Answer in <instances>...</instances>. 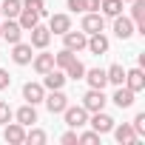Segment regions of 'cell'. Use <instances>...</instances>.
I'll list each match as a JSON object with an SVG mask.
<instances>
[{"label": "cell", "mask_w": 145, "mask_h": 145, "mask_svg": "<svg viewBox=\"0 0 145 145\" xmlns=\"http://www.w3.org/2000/svg\"><path fill=\"white\" fill-rule=\"evenodd\" d=\"M63 117H65V125H68V128H83V125H88V111H86L83 105H65Z\"/></svg>", "instance_id": "6da1fadb"}, {"label": "cell", "mask_w": 145, "mask_h": 145, "mask_svg": "<svg viewBox=\"0 0 145 145\" xmlns=\"http://www.w3.org/2000/svg\"><path fill=\"white\" fill-rule=\"evenodd\" d=\"M105 103H108V97L103 94V88H88V91H86V97H83V108H86L88 114L103 111V108H105Z\"/></svg>", "instance_id": "7a4b0ae2"}, {"label": "cell", "mask_w": 145, "mask_h": 145, "mask_svg": "<svg viewBox=\"0 0 145 145\" xmlns=\"http://www.w3.org/2000/svg\"><path fill=\"white\" fill-rule=\"evenodd\" d=\"M43 103H46V108H48L51 114H63L65 105H68V97L63 94V88H54V91H48V94L43 97Z\"/></svg>", "instance_id": "3957f363"}, {"label": "cell", "mask_w": 145, "mask_h": 145, "mask_svg": "<svg viewBox=\"0 0 145 145\" xmlns=\"http://www.w3.org/2000/svg\"><path fill=\"white\" fill-rule=\"evenodd\" d=\"M63 43H65V48H68V51H74V54H77V51H83V48H86V43H88V34H86L83 29H80V31L68 29V31L63 34Z\"/></svg>", "instance_id": "277c9868"}, {"label": "cell", "mask_w": 145, "mask_h": 145, "mask_svg": "<svg viewBox=\"0 0 145 145\" xmlns=\"http://www.w3.org/2000/svg\"><path fill=\"white\" fill-rule=\"evenodd\" d=\"M103 26H105V17H103L100 12H86V14H83L80 29H83L86 34H97V31H103Z\"/></svg>", "instance_id": "5b68a950"}, {"label": "cell", "mask_w": 145, "mask_h": 145, "mask_svg": "<svg viewBox=\"0 0 145 145\" xmlns=\"http://www.w3.org/2000/svg\"><path fill=\"white\" fill-rule=\"evenodd\" d=\"M0 37H3L6 43H20V37H23V29H20V23L17 20H9L6 17V23H0Z\"/></svg>", "instance_id": "8992f818"}, {"label": "cell", "mask_w": 145, "mask_h": 145, "mask_svg": "<svg viewBox=\"0 0 145 145\" xmlns=\"http://www.w3.org/2000/svg\"><path fill=\"white\" fill-rule=\"evenodd\" d=\"M88 125L103 137V134H108V131L114 128V117H111V114H105V111H94V117L88 120Z\"/></svg>", "instance_id": "52a82bcc"}, {"label": "cell", "mask_w": 145, "mask_h": 145, "mask_svg": "<svg viewBox=\"0 0 145 145\" xmlns=\"http://www.w3.org/2000/svg\"><path fill=\"white\" fill-rule=\"evenodd\" d=\"M111 131H114V137H117V142H120V145H137V131H134V125H131V122L114 125Z\"/></svg>", "instance_id": "ba28073f"}, {"label": "cell", "mask_w": 145, "mask_h": 145, "mask_svg": "<svg viewBox=\"0 0 145 145\" xmlns=\"http://www.w3.org/2000/svg\"><path fill=\"white\" fill-rule=\"evenodd\" d=\"M65 71L63 68H51V71H46L43 74V88H48V91H54V88H63L65 86Z\"/></svg>", "instance_id": "9c48e42d"}, {"label": "cell", "mask_w": 145, "mask_h": 145, "mask_svg": "<svg viewBox=\"0 0 145 145\" xmlns=\"http://www.w3.org/2000/svg\"><path fill=\"white\" fill-rule=\"evenodd\" d=\"M108 37L103 34V31H97V34H88V43H86V48L91 51V54H97V57H103L105 51H108Z\"/></svg>", "instance_id": "30bf717a"}, {"label": "cell", "mask_w": 145, "mask_h": 145, "mask_svg": "<svg viewBox=\"0 0 145 145\" xmlns=\"http://www.w3.org/2000/svg\"><path fill=\"white\" fill-rule=\"evenodd\" d=\"M31 57H34L31 43H14V48H12V60H14L17 65H29Z\"/></svg>", "instance_id": "8fae6325"}, {"label": "cell", "mask_w": 145, "mask_h": 145, "mask_svg": "<svg viewBox=\"0 0 145 145\" xmlns=\"http://www.w3.org/2000/svg\"><path fill=\"white\" fill-rule=\"evenodd\" d=\"M3 139H6V142H12V145H20V142H26V125H20V122H6Z\"/></svg>", "instance_id": "7c38bea8"}, {"label": "cell", "mask_w": 145, "mask_h": 145, "mask_svg": "<svg viewBox=\"0 0 145 145\" xmlns=\"http://www.w3.org/2000/svg\"><path fill=\"white\" fill-rule=\"evenodd\" d=\"M131 20L139 34H145V0H131Z\"/></svg>", "instance_id": "4fadbf2b"}, {"label": "cell", "mask_w": 145, "mask_h": 145, "mask_svg": "<svg viewBox=\"0 0 145 145\" xmlns=\"http://www.w3.org/2000/svg\"><path fill=\"white\" fill-rule=\"evenodd\" d=\"M134 31H137V29H134V20H131V17H122V14L114 17V34H117L120 40H128Z\"/></svg>", "instance_id": "5bb4252c"}, {"label": "cell", "mask_w": 145, "mask_h": 145, "mask_svg": "<svg viewBox=\"0 0 145 145\" xmlns=\"http://www.w3.org/2000/svg\"><path fill=\"white\" fill-rule=\"evenodd\" d=\"M48 43H51V31H48V26H40V23H37V26L31 29V48H40V51H43Z\"/></svg>", "instance_id": "9a60e30c"}, {"label": "cell", "mask_w": 145, "mask_h": 145, "mask_svg": "<svg viewBox=\"0 0 145 145\" xmlns=\"http://www.w3.org/2000/svg\"><path fill=\"white\" fill-rule=\"evenodd\" d=\"M43 97H46L43 83H26V86H23V100H26V103L37 105V103H43Z\"/></svg>", "instance_id": "2e32d148"}, {"label": "cell", "mask_w": 145, "mask_h": 145, "mask_svg": "<svg viewBox=\"0 0 145 145\" xmlns=\"http://www.w3.org/2000/svg\"><path fill=\"white\" fill-rule=\"evenodd\" d=\"M122 86H128L134 94H139L142 88H145V74H142V68H131V71H125V83Z\"/></svg>", "instance_id": "e0dca14e"}, {"label": "cell", "mask_w": 145, "mask_h": 145, "mask_svg": "<svg viewBox=\"0 0 145 145\" xmlns=\"http://www.w3.org/2000/svg\"><path fill=\"white\" fill-rule=\"evenodd\" d=\"M31 65H34L37 74L43 77L46 71H51V68H54V54H48V51L43 48V54H34V57H31Z\"/></svg>", "instance_id": "ac0fdd59"}, {"label": "cell", "mask_w": 145, "mask_h": 145, "mask_svg": "<svg viewBox=\"0 0 145 145\" xmlns=\"http://www.w3.org/2000/svg\"><path fill=\"white\" fill-rule=\"evenodd\" d=\"M134 97H137V94H134L128 86H117V91H114L111 100H114L117 108H131V105H134Z\"/></svg>", "instance_id": "d6986e66"}, {"label": "cell", "mask_w": 145, "mask_h": 145, "mask_svg": "<svg viewBox=\"0 0 145 145\" xmlns=\"http://www.w3.org/2000/svg\"><path fill=\"white\" fill-rule=\"evenodd\" d=\"M12 117H14L20 125H26V128H29V125H34V122H37V108H34L31 103H26V105H23V108H17Z\"/></svg>", "instance_id": "ffe728a7"}, {"label": "cell", "mask_w": 145, "mask_h": 145, "mask_svg": "<svg viewBox=\"0 0 145 145\" xmlns=\"http://www.w3.org/2000/svg\"><path fill=\"white\" fill-rule=\"evenodd\" d=\"M71 29V17L68 14H51V20H48V31L51 34H65Z\"/></svg>", "instance_id": "44dd1931"}, {"label": "cell", "mask_w": 145, "mask_h": 145, "mask_svg": "<svg viewBox=\"0 0 145 145\" xmlns=\"http://www.w3.org/2000/svg\"><path fill=\"white\" fill-rule=\"evenodd\" d=\"M83 80H88L91 88H105V86H108V77H105L103 68H86V77H83Z\"/></svg>", "instance_id": "7402d4cb"}, {"label": "cell", "mask_w": 145, "mask_h": 145, "mask_svg": "<svg viewBox=\"0 0 145 145\" xmlns=\"http://www.w3.org/2000/svg\"><path fill=\"white\" fill-rule=\"evenodd\" d=\"M20 12H23V0H3V3H0V17L14 20Z\"/></svg>", "instance_id": "603a6c76"}, {"label": "cell", "mask_w": 145, "mask_h": 145, "mask_svg": "<svg viewBox=\"0 0 145 145\" xmlns=\"http://www.w3.org/2000/svg\"><path fill=\"white\" fill-rule=\"evenodd\" d=\"M14 20L20 23V29H23V31H31V29L40 23V14H37V12H29V9H23V12H20Z\"/></svg>", "instance_id": "cb8c5ba5"}, {"label": "cell", "mask_w": 145, "mask_h": 145, "mask_svg": "<svg viewBox=\"0 0 145 145\" xmlns=\"http://www.w3.org/2000/svg\"><path fill=\"white\" fill-rule=\"evenodd\" d=\"M105 77H108L111 86H122V83H125V68H122L120 63H114L111 68H105Z\"/></svg>", "instance_id": "d4e9b609"}, {"label": "cell", "mask_w": 145, "mask_h": 145, "mask_svg": "<svg viewBox=\"0 0 145 145\" xmlns=\"http://www.w3.org/2000/svg\"><path fill=\"white\" fill-rule=\"evenodd\" d=\"M63 71H65V77H71V80H83V77H86V65H83L77 57L71 60V63H68Z\"/></svg>", "instance_id": "484cf974"}, {"label": "cell", "mask_w": 145, "mask_h": 145, "mask_svg": "<svg viewBox=\"0 0 145 145\" xmlns=\"http://www.w3.org/2000/svg\"><path fill=\"white\" fill-rule=\"evenodd\" d=\"M122 0H100V9H103V14H108V17H117V14H122Z\"/></svg>", "instance_id": "4316f807"}, {"label": "cell", "mask_w": 145, "mask_h": 145, "mask_svg": "<svg viewBox=\"0 0 145 145\" xmlns=\"http://www.w3.org/2000/svg\"><path fill=\"white\" fill-rule=\"evenodd\" d=\"M71 60H74V51L63 48V51H57V54H54V68H65Z\"/></svg>", "instance_id": "83f0119b"}, {"label": "cell", "mask_w": 145, "mask_h": 145, "mask_svg": "<svg viewBox=\"0 0 145 145\" xmlns=\"http://www.w3.org/2000/svg\"><path fill=\"white\" fill-rule=\"evenodd\" d=\"M26 142H31V145H43V142H46V131H40V128L26 131Z\"/></svg>", "instance_id": "f1b7e54d"}, {"label": "cell", "mask_w": 145, "mask_h": 145, "mask_svg": "<svg viewBox=\"0 0 145 145\" xmlns=\"http://www.w3.org/2000/svg\"><path fill=\"white\" fill-rule=\"evenodd\" d=\"M23 9H29V12H37L40 17L46 14V0H23Z\"/></svg>", "instance_id": "f546056e"}, {"label": "cell", "mask_w": 145, "mask_h": 145, "mask_svg": "<svg viewBox=\"0 0 145 145\" xmlns=\"http://www.w3.org/2000/svg\"><path fill=\"white\" fill-rule=\"evenodd\" d=\"M77 142H83V145H91V142H100V134L91 128V131H86V134H77Z\"/></svg>", "instance_id": "4dcf8cb0"}, {"label": "cell", "mask_w": 145, "mask_h": 145, "mask_svg": "<svg viewBox=\"0 0 145 145\" xmlns=\"http://www.w3.org/2000/svg\"><path fill=\"white\" fill-rule=\"evenodd\" d=\"M12 108H9V103H3V100H0V125H6V122H12Z\"/></svg>", "instance_id": "1f68e13d"}, {"label": "cell", "mask_w": 145, "mask_h": 145, "mask_svg": "<svg viewBox=\"0 0 145 145\" xmlns=\"http://www.w3.org/2000/svg\"><path fill=\"white\" fill-rule=\"evenodd\" d=\"M131 125H134V131H137V137H139V134H145V114H137Z\"/></svg>", "instance_id": "d6a6232c"}, {"label": "cell", "mask_w": 145, "mask_h": 145, "mask_svg": "<svg viewBox=\"0 0 145 145\" xmlns=\"http://www.w3.org/2000/svg\"><path fill=\"white\" fill-rule=\"evenodd\" d=\"M12 86V77H9V71L6 68H0V91H6Z\"/></svg>", "instance_id": "836d02e7"}, {"label": "cell", "mask_w": 145, "mask_h": 145, "mask_svg": "<svg viewBox=\"0 0 145 145\" xmlns=\"http://www.w3.org/2000/svg\"><path fill=\"white\" fill-rule=\"evenodd\" d=\"M60 142H63V145H74V142H77V131H65V134L60 137Z\"/></svg>", "instance_id": "e575fe53"}, {"label": "cell", "mask_w": 145, "mask_h": 145, "mask_svg": "<svg viewBox=\"0 0 145 145\" xmlns=\"http://www.w3.org/2000/svg\"><path fill=\"white\" fill-rule=\"evenodd\" d=\"M68 9L71 12H86V0H68Z\"/></svg>", "instance_id": "d590c367"}, {"label": "cell", "mask_w": 145, "mask_h": 145, "mask_svg": "<svg viewBox=\"0 0 145 145\" xmlns=\"http://www.w3.org/2000/svg\"><path fill=\"white\" fill-rule=\"evenodd\" d=\"M86 12H100V0H86Z\"/></svg>", "instance_id": "8d00e7d4"}, {"label": "cell", "mask_w": 145, "mask_h": 145, "mask_svg": "<svg viewBox=\"0 0 145 145\" xmlns=\"http://www.w3.org/2000/svg\"><path fill=\"white\" fill-rule=\"evenodd\" d=\"M122 3H131V0H122Z\"/></svg>", "instance_id": "74e56055"}]
</instances>
